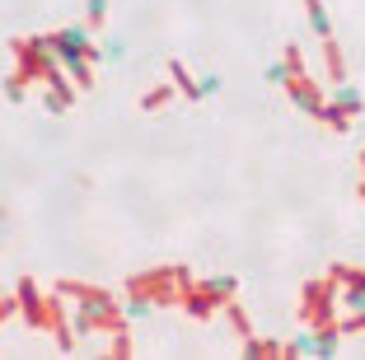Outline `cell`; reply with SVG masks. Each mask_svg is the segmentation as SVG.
<instances>
[{
  "mask_svg": "<svg viewBox=\"0 0 365 360\" xmlns=\"http://www.w3.org/2000/svg\"><path fill=\"white\" fill-rule=\"evenodd\" d=\"M56 295H66V299H76L80 309H85L89 318H94V328L98 332H108V337H118V332H127V314H122V304L113 299V290H103V286H94V281H56Z\"/></svg>",
  "mask_w": 365,
  "mask_h": 360,
  "instance_id": "1",
  "label": "cell"
},
{
  "mask_svg": "<svg viewBox=\"0 0 365 360\" xmlns=\"http://www.w3.org/2000/svg\"><path fill=\"white\" fill-rule=\"evenodd\" d=\"M281 89H286L290 103L300 108L309 122H319V127H328V131H346V127H351V117H346L333 98L323 94L319 80H309V75H286V80H281Z\"/></svg>",
  "mask_w": 365,
  "mask_h": 360,
  "instance_id": "2",
  "label": "cell"
},
{
  "mask_svg": "<svg viewBox=\"0 0 365 360\" xmlns=\"http://www.w3.org/2000/svg\"><path fill=\"white\" fill-rule=\"evenodd\" d=\"M178 295H182V262L150 267V272L127 276V299H140V304H150V309L178 304Z\"/></svg>",
  "mask_w": 365,
  "mask_h": 360,
  "instance_id": "3",
  "label": "cell"
},
{
  "mask_svg": "<svg viewBox=\"0 0 365 360\" xmlns=\"http://www.w3.org/2000/svg\"><path fill=\"white\" fill-rule=\"evenodd\" d=\"M10 52H14V80L24 89L29 85H43L47 71L56 66V52L47 47L43 33H29V38H10Z\"/></svg>",
  "mask_w": 365,
  "mask_h": 360,
  "instance_id": "4",
  "label": "cell"
},
{
  "mask_svg": "<svg viewBox=\"0 0 365 360\" xmlns=\"http://www.w3.org/2000/svg\"><path fill=\"white\" fill-rule=\"evenodd\" d=\"M337 295H342V286H337V276H314V281H304L300 286V318L304 328H328V323H337Z\"/></svg>",
  "mask_w": 365,
  "mask_h": 360,
  "instance_id": "5",
  "label": "cell"
},
{
  "mask_svg": "<svg viewBox=\"0 0 365 360\" xmlns=\"http://www.w3.org/2000/svg\"><path fill=\"white\" fill-rule=\"evenodd\" d=\"M14 290H19V314H24V323H29V328H38V332L52 328V295H43L33 276H24Z\"/></svg>",
  "mask_w": 365,
  "mask_h": 360,
  "instance_id": "6",
  "label": "cell"
},
{
  "mask_svg": "<svg viewBox=\"0 0 365 360\" xmlns=\"http://www.w3.org/2000/svg\"><path fill=\"white\" fill-rule=\"evenodd\" d=\"M328 276H337V286H342L337 304H346V309H365V267L333 262V267H328Z\"/></svg>",
  "mask_w": 365,
  "mask_h": 360,
  "instance_id": "7",
  "label": "cell"
},
{
  "mask_svg": "<svg viewBox=\"0 0 365 360\" xmlns=\"http://www.w3.org/2000/svg\"><path fill=\"white\" fill-rule=\"evenodd\" d=\"M244 360H286V341L244 337Z\"/></svg>",
  "mask_w": 365,
  "mask_h": 360,
  "instance_id": "8",
  "label": "cell"
},
{
  "mask_svg": "<svg viewBox=\"0 0 365 360\" xmlns=\"http://www.w3.org/2000/svg\"><path fill=\"white\" fill-rule=\"evenodd\" d=\"M323 66H328V80H333V85H346V52H342L337 38L323 43Z\"/></svg>",
  "mask_w": 365,
  "mask_h": 360,
  "instance_id": "9",
  "label": "cell"
},
{
  "mask_svg": "<svg viewBox=\"0 0 365 360\" xmlns=\"http://www.w3.org/2000/svg\"><path fill=\"white\" fill-rule=\"evenodd\" d=\"M169 75H173V85L182 89V98H187V103H202V85L192 80V71H187L178 56H169Z\"/></svg>",
  "mask_w": 365,
  "mask_h": 360,
  "instance_id": "10",
  "label": "cell"
},
{
  "mask_svg": "<svg viewBox=\"0 0 365 360\" xmlns=\"http://www.w3.org/2000/svg\"><path fill=\"white\" fill-rule=\"evenodd\" d=\"M197 286H202L211 299H220V304H230V299L239 295V281H235V276H206V281H197Z\"/></svg>",
  "mask_w": 365,
  "mask_h": 360,
  "instance_id": "11",
  "label": "cell"
},
{
  "mask_svg": "<svg viewBox=\"0 0 365 360\" xmlns=\"http://www.w3.org/2000/svg\"><path fill=\"white\" fill-rule=\"evenodd\" d=\"M304 14H309V29L319 43H328L333 38V19H328V10H323V0H304Z\"/></svg>",
  "mask_w": 365,
  "mask_h": 360,
  "instance_id": "12",
  "label": "cell"
},
{
  "mask_svg": "<svg viewBox=\"0 0 365 360\" xmlns=\"http://www.w3.org/2000/svg\"><path fill=\"white\" fill-rule=\"evenodd\" d=\"M173 94H178V85H155L140 94V113H160V108L173 103Z\"/></svg>",
  "mask_w": 365,
  "mask_h": 360,
  "instance_id": "13",
  "label": "cell"
},
{
  "mask_svg": "<svg viewBox=\"0 0 365 360\" xmlns=\"http://www.w3.org/2000/svg\"><path fill=\"white\" fill-rule=\"evenodd\" d=\"M337 337H342V328H337V323H328V328H314V356H333L337 351Z\"/></svg>",
  "mask_w": 365,
  "mask_h": 360,
  "instance_id": "14",
  "label": "cell"
},
{
  "mask_svg": "<svg viewBox=\"0 0 365 360\" xmlns=\"http://www.w3.org/2000/svg\"><path fill=\"white\" fill-rule=\"evenodd\" d=\"M225 314H230V323H235V332H239V337H253V323H248V314H244V304H239V299H230V304H225Z\"/></svg>",
  "mask_w": 365,
  "mask_h": 360,
  "instance_id": "15",
  "label": "cell"
},
{
  "mask_svg": "<svg viewBox=\"0 0 365 360\" xmlns=\"http://www.w3.org/2000/svg\"><path fill=\"white\" fill-rule=\"evenodd\" d=\"M103 24H108V0H89L85 29H89V33H103Z\"/></svg>",
  "mask_w": 365,
  "mask_h": 360,
  "instance_id": "16",
  "label": "cell"
},
{
  "mask_svg": "<svg viewBox=\"0 0 365 360\" xmlns=\"http://www.w3.org/2000/svg\"><path fill=\"white\" fill-rule=\"evenodd\" d=\"M281 66H286V75H304V56H300V47H295V43L281 47Z\"/></svg>",
  "mask_w": 365,
  "mask_h": 360,
  "instance_id": "17",
  "label": "cell"
},
{
  "mask_svg": "<svg viewBox=\"0 0 365 360\" xmlns=\"http://www.w3.org/2000/svg\"><path fill=\"white\" fill-rule=\"evenodd\" d=\"M333 103H337V108H342V113H346V117H361V113H365V98H361V94H351V89H342V94H337V98H333Z\"/></svg>",
  "mask_w": 365,
  "mask_h": 360,
  "instance_id": "18",
  "label": "cell"
},
{
  "mask_svg": "<svg viewBox=\"0 0 365 360\" xmlns=\"http://www.w3.org/2000/svg\"><path fill=\"white\" fill-rule=\"evenodd\" d=\"M66 71H71V80L80 89H94V61H76V66H66Z\"/></svg>",
  "mask_w": 365,
  "mask_h": 360,
  "instance_id": "19",
  "label": "cell"
},
{
  "mask_svg": "<svg viewBox=\"0 0 365 360\" xmlns=\"http://www.w3.org/2000/svg\"><path fill=\"white\" fill-rule=\"evenodd\" d=\"M337 328H342V337H356V332H365V309H351L346 318H337Z\"/></svg>",
  "mask_w": 365,
  "mask_h": 360,
  "instance_id": "20",
  "label": "cell"
},
{
  "mask_svg": "<svg viewBox=\"0 0 365 360\" xmlns=\"http://www.w3.org/2000/svg\"><path fill=\"white\" fill-rule=\"evenodd\" d=\"M108 356H113V360H131V332H118L113 346H108Z\"/></svg>",
  "mask_w": 365,
  "mask_h": 360,
  "instance_id": "21",
  "label": "cell"
},
{
  "mask_svg": "<svg viewBox=\"0 0 365 360\" xmlns=\"http://www.w3.org/2000/svg\"><path fill=\"white\" fill-rule=\"evenodd\" d=\"M14 309H19V290H14V295H10V299H0V318H10V314H14Z\"/></svg>",
  "mask_w": 365,
  "mask_h": 360,
  "instance_id": "22",
  "label": "cell"
},
{
  "mask_svg": "<svg viewBox=\"0 0 365 360\" xmlns=\"http://www.w3.org/2000/svg\"><path fill=\"white\" fill-rule=\"evenodd\" d=\"M215 89H220V75H206V80H202V98L215 94Z\"/></svg>",
  "mask_w": 365,
  "mask_h": 360,
  "instance_id": "23",
  "label": "cell"
},
{
  "mask_svg": "<svg viewBox=\"0 0 365 360\" xmlns=\"http://www.w3.org/2000/svg\"><path fill=\"white\" fill-rule=\"evenodd\" d=\"M361 202H365V150H361Z\"/></svg>",
  "mask_w": 365,
  "mask_h": 360,
  "instance_id": "24",
  "label": "cell"
}]
</instances>
